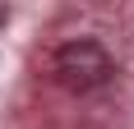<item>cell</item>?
Listing matches in <instances>:
<instances>
[{
  "instance_id": "obj_1",
  "label": "cell",
  "mask_w": 134,
  "mask_h": 129,
  "mask_svg": "<svg viewBox=\"0 0 134 129\" xmlns=\"http://www.w3.org/2000/svg\"><path fill=\"white\" fill-rule=\"evenodd\" d=\"M111 74H116V60L107 55V46H97V42H88V37L65 42V46L55 51V78H60V88H69V92H93V88H102Z\"/></svg>"
},
{
  "instance_id": "obj_2",
  "label": "cell",
  "mask_w": 134,
  "mask_h": 129,
  "mask_svg": "<svg viewBox=\"0 0 134 129\" xmlns=\"http://www.w3.org/2000/svg\"><path fill=\"white\" fill-rule=\"evenodd\" d=\"M5 19H9V9H5V5H0V23H5Z\"/></svg>"
}]
</instances>
